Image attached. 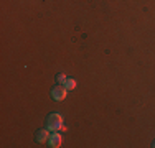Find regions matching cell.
<instances>
[{"label":"cell","instance_id":"obj_1","mask_svg":"<svg viewBox=\"0 0 155 148\" xmlns=\"http://www.w3.org/2000/svg\"><path fill=\"white\" fill-rule=\"evenodd\" d=\"M46 125H48V130H51V132L61 130V127H63V117L60 115V114H51V115L48 117V120H46Z\"/></svg>","mask_w":155,"mask_h":148},{"label":"cell","instance_id":"obj_2","mask_svg":"<svg viewBox=\"0 0 155 148\" xmlns=\"http://www.w3.org/2000/svg\"><path fill=\"white\" fill-rule=\"evenodd\" d=\"M66 95H68V89L63 86V84L53 87V91H51V97H53L54 101H64Z\"/></svg>","mask_w":155,"mask_h":148},{"label":"cell","instance_id":"obj_3","mask_svg":"<svg viewBox=\"0 0 155 148\" xmlns=\"http://www.w3.org/2000/svg\"><path fill=\"white\" fill-rule=\"evenodd\" d=\"M61 143H63V137L60 135V133H53V135H50V138H48V145H50L51 148L61 146Z\"/></svg>","mask_w":155,"mask_h":148},{"label":"cell","instance_id":"obj_4","mask_svg":"<svg viewBox=\"0 0 155 148\" xmlns=\"http://www.w3.org/2000/svg\"><path fill=\"white\" fill-rule=\"evenodd\" d=\"M50 138V132L48 130H38L36 132V142L38 143H45Z\"/></svg>","mask_w":155,"mask_h":148},{"label":"cell","instance_id":"obj_5","mask_svg":"<svg viewBox=\"0 0 155 148\" xmlns=\"http://www.w3.org/2000/svg\"><path fill=\"white\" fill-rule=\"evenodd\" d=\"M68 91H71V89H74L76 87V79H71V77H68V79L64 81V84H63Z\"/></svg>","mask_w":155,"mask_h":148},{"label":"cell","instance_id":"obj_6","mask_svg":"<svg viewBox=\"0 0 155 148\" xmlns=\"http://www.w3.org/2000/svg\"><path fill=\"white\" fill-rule=\"evenodd\" d=\"M66 79H68V77H66L63 72H60V74L56 76V81H58V84H64V81H66Z\"/></svg>","mask_w":155,"mask_h":148},{"label":"cell","instance_id":"obj_7","mask_svg":"<svg viewBox=\"0 0 155 148\" xmlns=\"http://www.w3.org/2000/svg\"><path fill=\"white\" fill-rule=\"evenodd\" d=\"M152 146H153V148H155V142H153V145H152Z\"/></svg>","mask_w":155,"mask_h":148}]
</instances>
